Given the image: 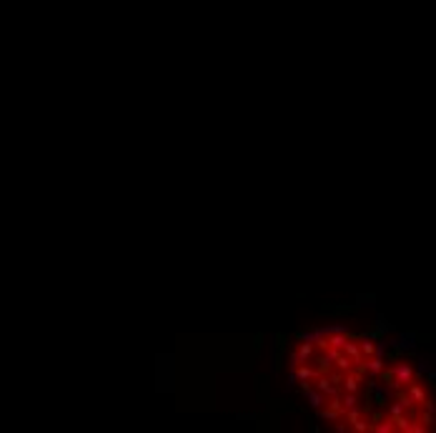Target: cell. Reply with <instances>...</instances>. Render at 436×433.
I'll list each match as a JSON object with an SVG mask.
<instances>
[{
	"label": "cell",
	"mask_w": 436,
	"mask_h": 433,
	"mask_svg": "<svg viewBox=\"0 0 436 433\" xmlns=\"http://www.w3.org/2000/svg\"><path fill=\"white\" fill-rule=\"evenodd\" d=\"M404 391L409 393V398L413 401V406H416V408H419V406H421V403H424V401L429 398V396H426V388H424V386L419 383V378H413V381H409V383H406V388H404Z\"/></svg>",
	"instance_id": "cell-1"
},
{
	"label": "cell",
	"mask_w": 436,
	"mask_h": 433,
	"mask_svg": "<svg viewBox=\"0 0 436 433\" xmlns=\"http://www.w3.org/2000/svg\"><path fill=\"white\" fill-rule=\"evenodd\" d=\"M388 331H391V323H386L384 318H379L374 326H368V328H366L363 336H366V338H371V341H384Z\"/></svg>",
	"instance_id": "cell-2"
},
{
	"label": "cell",
	"mask_w": 436,
	"mask_h": 433,
	"mask_svg": "<svg viewBox=\"0 0 436 433\" xmlns=\"http://www.w3.org/2000/svg\"><path fill=\"white\" fill-rule=\"evenodd\" d=\"M361 383L363 381H359L351 371L343 373V378H341V393H359L361 391Z\"/></svg>",
	"instance_id": "cell-3"
},
{
	"label": "cell",
	"mask_w": 436,
	"mask_h": 433,
	"mask_svg": "<svg viewBox=\"0 0 436 433\" xmlns=\"http://www.w3.org/2000/svg\"><path fill=\"white\" fill-rule=\"evenodd\" d=\"M413 373H416V371H413V368H411L406 361L399 363V365H394V376H396V381H399L401 386H406L409 381H413Z\"/></svg>",
	"instance_id": "cell-4"
},
{
	"label": "cell",
	"mask_w": 436,
	"mask_h": 433,
	"mask_svg": "<svg viewBox=\"0 0 436 433\" xmlns=\"http://www.w3.org/2000/svg\"><path fill=\"white\" fill-rule=\"evenodd\" d=\"M354 368V361H351V356H346L343 351H339L336 353V358H334V371H341V373H348Z\"/></svg>",
	"instance_id": "cell-5"
},
{
	"label": "cell",
	"mask_w": 436,
	"mask_h": 433,
	"mask_svg": "<svg viewBox=\"0 0 436 433\" xmlns=\"http://www.w3.org/2000/svg\"><path fill=\"white\" fill-rule=\"evenodd\" d=\"M379 376H381V383H386V388H388V391H396V388H404V386L396 381V376H394V368H381V371H379Z\"/></svg>",
	"instance_id": "cell-6"
},
{
	"label": "cell",
	"mask_w": 436,
	"mask_h": 433,
	"mask_svg": "<svg viewBox=\"0 0 436 433\" xmlns=\"http://www.w3.org/2000/svg\"><path fill=\"white\" fill-rule=\"evenodd\" d=\"M293 378H298V381H314L316 378V368L306 365V363H298L296 371H293Z\"/></svg>",
	"instance_id": "cell-7"
},
{
	"label": "cell",
	"mask_w": 436,
	"mask_h": 433,
	"mask_svg": "<svg viewBox=\"0 0 436 433\" xmlns=\"http://www.w3.org/2000/svg\"><path fill=\"white\" fill-rule=\"evenodd\" d=\"M314 353H316V345H314V341H306V343H301V348H298V361L301 363H311V358H314Z\"/></svg>",
	"instance_id": "cell-8"
},
{
	"label": "cell",
	"mask_w": 436,
	"mask_h": 433,
	"mask_svg": "<svg viewBox=\"0 0 436 433\" xmlns=\"http://www.w3.org/2000/svg\"><path fill=\"white\" fill-rule=\"evenodd\" d=\"M416 413H419V423L424 426V431H431V428H434V410L416 408Z\"/></svg>",
	"instance_id": "cell-9"
},
{
	"label": "cell",
	"mask_w": 436,
	"mask_h": 433,
	"mask_svg": "<svg viewBox=\"0 0 436 433\" xmlns=\"http://www.w3.org/2000/svg\"><path fill=\"white\" fill-rule=\"evenodd\" d=\"M356 306H323L321 313H354Z\"/></svg>",
	"instance_id": "cell-10"
},
{
	"label": "cell",
	"mask_w": 436,
	"mask_h": 433,
	"mask_svg": "<svg viewBox=\"0 0 436 433\" xmlns=\"http://www.w3.org/2000/svg\"><path fill=\"white\" fill-rule=\"evenodd\" d=\"M306 396H309V403H311L314 408H321V406H323V401H326V396H323L321 391H314V388H311V391H309Z\"/></svg>",
	"instance_id": "cell-11"
},
{
	"label": "cell",
	"mask_w": 436,
	"mask_h": 433,
	"mask_svg": "<svg viewBox=\"0 0 436 433\" xmlns=\"http://www.w3.org/2000/svg\"><path fill=\"white\" fill-rule=\"evenodd\" d=\"M318 416H321L323 421H341V416L336 413V410H331V408H323V406L318 408Z\"/></svg>",
	"instance_id": "cell-12"
},
{
	"label": "cell",
	"mask_w": 436,
	"mask_h": 433,
	"mask_svg": "<svg viewBox=\"0 0 436 433\" xmlns=\"http://www.w3.org/2000/svg\"><path fill=\"white\" fill-rule=\"evenodd\" d=\"M289 341H291V336L278 333V336H276V351H278V353H283V351H286V345H289Z\"/></svg>",
	"instance_id": "cell-13"
},
{
	"label": "cell",
	"mask_w": 436,
	"mask_h": 433,
	"mask_svg": "<svg viewBox=\"0 0 436 433\" xmlns=\"http://www.w3.org/2000/svg\"><path fill=\"white\" fill-rule=\"evenodd\" d=\"M348 428H354V431H359V433H366V431H368V423H366V418H359L356 423H351Z\"/></svg>",
	"instance_id": "cell-14"
},
{
	"label": "cell",
	"mask_w": 436,
	"mask_h": 433,
	"mask_svg": "<svg viewBox=\"0 0 436 433\" xmlns=\"http://www.w3.org/2000/svg\"><path fill=\"white\" fill-rule=\"evenodd\" d=\"M311 383H314V381H301V393H303V396H306V393L311 391V388H314Z\"/></svg>",
	"instance_id": "cell-15"
}]
</instances>
